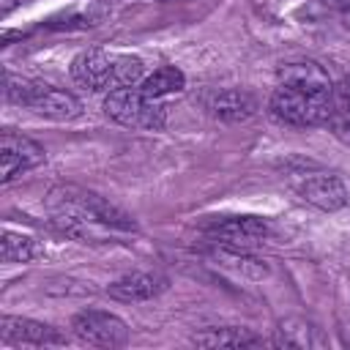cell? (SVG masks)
<instances>
[{"label":"cell","mask_w":350,"mask_h":350,"mask_svg":"<svg viewBox=\"0 0 350 350\" xmlns=\"http://www.w3.org/2000/svg\"><path fill=\"white\" fill-rule=\"evenodd\" d=\"M216 260H219L221 265H227V268H232V271L243 273V276H254V279H260V276H265V273H268V268H265L260 260L249 257L243 249H227V246H219Z\"/></svg>","instance_id":"18"},{"label":"cell","mask_w":350,"mask_h":350,"mask_svg":"<svg viewBox=\"0 0 350 350\" xmlns=\"http://www.w3.org/2000/svg\"><path fill=\"white\" fill-rule=\"evenodd\" d=\"M0 254H3V262H30L38 254V243L30 235L5 230L0 241Z\"/></svg>","instance_id":"17"},{"label":"cell","mask_w":350,"mask_h":350,"mask_svg":"<svg viewBox=\"0 0 350 350\" xmlns=\"http://www.w3.org/2000/svg\"><path fill=\"white\" fill-rule=\"evenodd\" d=\"M339 104H345V107L350 109V82H345V85L339 88Z\"/></svg>","instance_id":"20"},{"label":"cell","mask_w":350,"mask_h":350,"mask_svg":"<svg viewBox=\"0 0 350 350\" xmlns=\"http://www.w3.org/2000/svg\"><path fill=\"white\" fill-rule=\"evenodd\" d=\"M16 3H19V0H0V14L8 16V14L16 8Z\"/></svg>","instance_id":"21"},{"label":"cell","mask_w":350,"mask_h":350,"mask_svg":"<svg viewBox=\"0 0 350 350\" xmlns=\"http://www.w3.org/2000/svg\"><path fill=\"white\" fill-rule=\"evenodd\" d=\"M334 109V96H312L287 85H276L271 93V112L276 120L295 126V129H309V126H323Z\"/></svg>","instance_id":"5"},{"label":"cell","mask_w":350,"mask_h":350,"mask_svg":"<svg viewBox=\"0 0 350 350\" xmlns=\"http://www.w3.org/2000/svg\"><path fill=\"white\" fill-rule=\"evenodd\" d=\"M295 191L304 202H309L312 208L317 211H325V213H334V211H342L347 205V186L342 183V178L331 175V172H306V175H298L295 180Z\"/></svg>","instance_id":"10"},{"label":"cell","mask_w":350,"mask_h":350,"mask_svg":"<svg viewBox=\"0 0 350 350\" xmlns=\"http://www.w3.org/2000/svg\"><path fill=\"white\" fill-rule=\"evenodd\" d=\"M44 159L46 153L36 139L16 134L14 129H3L0 134V180L3 183H11L22 172L44 164Z\"/></svg>","instance_id":"8"},{"label":"cell","mask_w":350,"mask_h":350,"mask_svg":"<svg viewBox=\"0 0 350 350\" xmlns=\"http://www.w3.org/2000/svg\"><path fill=\"white\" fill-rule=\"evenodd\" d=\"M279 85L312 93V96H334V85L328 71L314 60H287L276 71Z\"/></svg>","instance_id":"11"},{"label":"cell","mask_w":350,"mask_h":350,"mask_svg":"<svg viewBox=\"0 0 350 350\" xmlns=\"http://www.w3.org/2000/svg\"><path fill=\"white\" fill-rule=\"evenodd\" d=\"M186 88V77L180 68L175 66H161L156 68L153 74H148L142 82H139V90L148 93L150 98H161V96H170V93H178Z\"/></svg>","instance_id":"16"},{"label":"cell","mask_w":350,"mask_h":350,"mask_svg":"<svg viewBox=\"0 0 350 350\" xmlns=\"http://www.w3.org/2000/svg\"><path fill=\"white\" fill-rule=\"evenodd\" d=\"M191 342L200 347H243V345H262V336H257L252 328L243 325H213L197 331Z\"/></svg>","instance_id":"15"},{"label":"cell","mask_w":350,"mask_h":350,"mask_svg":"<svg viewBox=\"0 0 350 350\" xmlns=\"http://www.w3.org/2000/svg\"><path fill=\"white\" fill-rule=\"evenodd\" d=\"M325 126H328V131H331L336 139H342L345 145H350V109H347L345 104H334V109H331Z\"/></svg>","instance_id":"19"},{"label":"cell","mask_w":350,"mask_h":350,"mask_svg":"<svg viewBox=\"0 0 350 350\" xmlns=\"http://www.w3.org/2000/svg\"><path fill=\"white\" fill-rule=\"evenodd\" d=\"M197 101L211 118L227 123L249 120L257 112V98L243 88H205L197 93Z\"/></svg>","instance_id":"9"},{"label":"cell","mask_w":350,"mask_h":350,"mask_svg":"<svg viewBox=\"0 0 350 350\" xmlns=\"http://www.w3.org/2000/svg\"><path fill=\"white\" fill-rule=\"evenodd\" d=\"M202 232L227 249H254L260 243H265L268 238V224L257 216H219L202 224Z\"/></svg>","instance_id":"6"},{"label":"cell","mask_w":350,"mask_h":350,"mask_svg":"<svg viewBox=\"0 0 350 350\" xmlns=\"http://www.w3.org/2000/svg\"><path fill=\"white\" fill-rule=\"evenodd\" d=\"M145 63L134 55H118L107 52L101 46L82 49L71 60V79L85 90H115V88H134L142 82Z\"/></svg>","instance_id":"2"},{"label":"cell","mask_w":350,"mask_h":350,"mask_svg":"<svg viewBox=\"0 0 350 350\" xmlns=\"http://www.w3.org/2000/svg\"><path fill=\"white\" fill-rule=\"evenodd\" d=\"M71 331L79 342L90 347H120L129 342V325L118 314L101 309L77 312L71 320Z\"/></svg>","instance_id":"7"},{"label":"cell","mask_w":350,"mask_h":350,"mask_svg":"<svg viewBox=\"0 0 350 350\" xmlns=\"http://www.w3.org/2000/svg\"><path fill=\"white\" fill-rule=\"evenodd\" d=\"M0 339L8 345H55V342H63L66 336L46 323L3 314L0 317Z\"/></svg>","instance_id":"12"},{"label":"cell","mask_w":350,"mask_h":350,"mask_svg":"<svg viewBox=\"0 0 350 350\" xmlns=\"http://www.w3.org/2000/svg\"><path fill=\"white\" fill-rule=\"evenodd\" d=\"M331 3H339V5H347L350 0H331Z\"/></svg>","instance_id":"22"},{"label":"cell","mask_w":350,"mask_h":350,"mask_svg":"<svg viewBox=\"0 0 350 350\" xmlns=\"http://www.w3.org/2000/svg\"><path fill=\"white\" fill-rule=\"evenodd\" d=\"M271 342L279 345V347H298V350H306V347L323 345L325 339L320 336V331H317L309 320H304V317H284V320L276 323Z\"/></svg>","instance_id":"14"},{"label":"cell","mask_w":350,"mask_h":350,"mask_svg":"<svg viewBox=\"0 0 350 350\" xmlns=\"http://www.w3.org/2000/svg\"><path fill=\"white\" fill-rule=\"evenodd\" d=\"M46 208L52 213V224L71 235V238H88V224H101L112 230H134V219L104 200L101 194L74 186V183H60L49 189L46 194Z\"/></svg>","instance_id":"1"},{"label":"cell","mask_w":350,"mask_h":350,"mask_svg":"<svg viewBox=\"0 0 350 350\" xmlns=\"http://www.w3.org/2000/svg\"><path fill=\"white\" fill-rule=\"evenodd\" d=\"M5 101L27 107L30 112L49 120H74L82 115V104L74 93L16 74H5Z\"/></svg>","instance_id":"3"},{"label":"cell","mask_w":350,"mask_h":350,"mask_svg":"<svg viewBox=\"0 0 350 350\" xmlns=\"http://www.w3.org/2000/svg\"><path fill=\"white\" fill-rule=\"evenodd\" d=\"M167 290V279L161 273H148V271H137V273H126L118 282H112L107 287L109 298L120 301V304H139V301H150L159 293Z\"/></svg>","instance_id":"13"},{"label":"cell","mask_w":350,"mask_h":350,"mask_svg":"<svg viewBox=\"0 0 350 350\" xmlns=\"http://www.w3.org/2000/svg\"><path fill=\"white\" fill-rule=\"evenodd\" d=\"M104 115L126 129L161 131L167 120V107L159 98H150L139 88H115L104 98Z\"/></svg>","instance_id":"4"}]
</instances>
